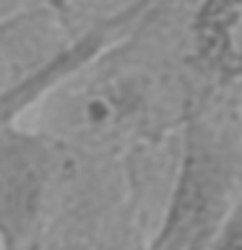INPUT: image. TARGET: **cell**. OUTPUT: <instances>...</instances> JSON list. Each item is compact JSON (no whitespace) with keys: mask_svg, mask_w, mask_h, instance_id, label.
I'll use <instances>...</instances> for the list:
<instances>
[{"mask_svg":"<svg viewBox=\"0 0 242 250\" xmlns=\"http://www.w3.org/2000/svg\"><path fill=\"white\" fill-rule=\"evenodd\" d=\"M112 23L89 21L70 0H31L0 16V128L107 47Z\"/></svg>","mask_w":242,"mask_h":250,"instance_id":"1","label":"cell"},{"mask_svg":"<svg viewBox=\"0 0 242 250\" xmlns=\"http://www.w3.org/2000/svg\"><path fill=\"white\" fill-rule=\"evenodd\" d=\"M81 159L23 123L0 128V248L34 250Z\"/></svg>","mask_w":242,"mask_h":250,"instance_id":"2","label":"cell"},{"mask_svg":"<svg viewBox=\"0 0 242 250\" xmlns=\"http://www.w3.org/2000/svg\"><path fill=\"white\" fill-rule=\"evenodd\" d=\"M208 250H242V203L226 216Z\"/></svg>","mask_w":242,"mask_h":250,"instance_id":"3","label":"cell"},{"mask_svg":"<svg viewBox=\"0 0 242 250\" xmlns=\"http://www.w3.org/2000/svg\"><path fill=\"white\" fill-rule=\"evenodd\" d=\"M23 3H31V0H0V16L13 11V8H19V5H23Z\"/></svg>","mask_w":242,"mask_h":250,"instance_id":"4","label":"cell"}]
</instances>
